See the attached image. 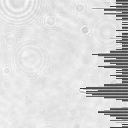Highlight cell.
I'll list each match as a JSON object with an SVG mask.
<instances>
[{
	"mask_svg": "<svg viewBox=\"0 0 128 128\" xmlns=\"http://www.w3.org/2000/svg\"><path fill=\"white\" fill-rule=\"evenodd\" d=\"M15 41V37L12 35H7L5 38V42L8 44H12Z\"/></svg>",
	"mask_w": 128,
	"mask_h": 128,
	"instance_id": "6da1fadb",
	"label": "cell"
}]
</instances>
